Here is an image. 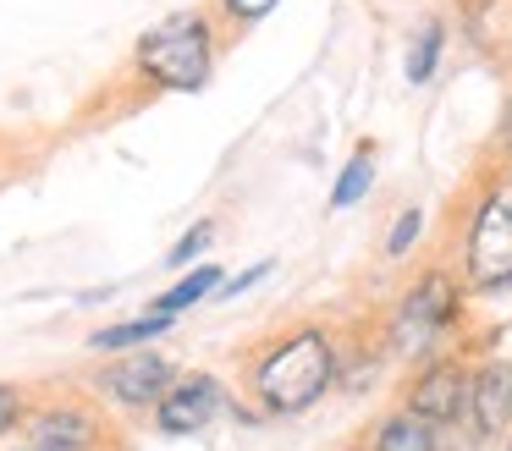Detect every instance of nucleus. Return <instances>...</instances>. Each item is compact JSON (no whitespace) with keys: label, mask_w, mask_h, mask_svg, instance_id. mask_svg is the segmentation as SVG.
<instances>
[{"label":"nucleus","mask_w":512,"mask_h":451,"mask_svg":"<svg viewBox=\"0 0 512 451\" xmlns=\"http://www.w3.org/2000/svg\"><path fill=\"white\" fill-rule=\"evenodd\" d=\"M34 402H39V396L28 391V385L0 380V440L23 435V424H28V413H34Z\"/></svg>","instance_id":"dca6fc26"},{"label":"nucleus","mask_w":512,"mask_h":451,"mask_svg":"<svg viewBox=\"0 0 512 451\" xmlns=\"http://www.w3.org/2000/svg\"><path fill=\"white\" fill-rule=\"evenodd\" d=\"M210 292H221V270H215V264H193V270L182 275V281H171L149 308H155V314H166V319H177V314H188L193 303H204Z\"/></svg>","instance_id":"ddd939ff"},{"label":"nucleus","mask_w":512,"mask_h":451,"mask_svg":"<svg viewBox=\"0 0 512 451\" xmlns=\"http://www.w3.org/2000/svg\"><path fill=\"white\" fill-rule=\"evenodd\" d=\"M270 270H276V259H259V264H248V270L237 275V281H221V292H215V297H243L248 286H259Z\"/></svg>","instance_id":"aec40b11"},{"label":"nucleus","mask_w":512,"mask_h":451,"mask_svg":"<svg viewBox=\"0 0 512 451\" xmlns=\"http://www.w3.org/2000/svg\"><path fill=\"white\" fill-rule=\"evenodd\" d=\"M221 413H226V385L204 369H188L166 385V396H160L155 407H149V424H155V435L182 440V435L210 429Z\"/></svg>","instance_id":"6e6552de"},{"label":"nucleus","mask_w":512,"mask_h":451,"mask_svg":"<svg viewBox=\"0 0 512 451\" xmlns=\"http://www.w3.org/2000/svg\"><path fill=\"white\" fill-rule=\"evenodd\" d=\"M369 182H375V149H353V160L342 165V176H336V187H331V209H353L358 198L369 193Z\"/></svg>","instance_id":"2eb2a0df"},{"label":"nucleus","mask_w":512,"mask_h":451,"mask_svg":"<svg viewBox=\"0 0 512 451\" xmlns=\"http://www.w3.org/2000/svg\"><path fill=\"white\" fill-rule=\"evenodd\" d=\"M23 446L34 451H116V424L100 402L78 391L39 396L23 424Z\"/></svg>","instance_id":"39448f33"},{"label":"nucleus","mask_w":512,"mask_h":451,"mask_svg":"<svg viewBox=\"0 0 512 451\" xmlns=\"http://www.w3.org/2000/svg\"><path fill=\"white\" fill-rule=\"evenodd\" d=\"M177 374L182 369L166 358V352L133 347V352H116L111 363H100V369H94V385H100V396H111L116 413H149Z\"/></svg>","instance_id":"0eeeda50"},{"label":"nucleus","mask_w":512,"mask_h":451,"mask_svg":"<svg viewBox=\"0 0 512 451\" xmlns=\"http://www.w3.org/2000/svg\"><path fill=\"white\" fill-rule=\"evenodd\" d=\"M496 154L512 165V94H507V105H501V121H496Z\"/></svg>","instance_id":"412c9836"},{"label":"nucleus","mask_w":512,"mask_h":451,"mask_svg":"<svg viewBox=\"0 0 512 451\" xmlns=\"http://www.w3.org/2000/svg\"><path fill=\"white\" fill-rule=\"evenodd\" d=\"M215 55H221V39H215L210 11H171L133 44V83L144 94H199L215 72Z\"/></svg>","instance_id":"f03ea898"},{"label":"nucleus","mask_w":512,"mask_h":451,"mask_svg":"<svg viewBox=\"0 0 512 451\" xmlns=\"http://www.w3.org/2000/svg\"><path fill=\"white\" fill-rule=\"evenodd\" d=\"M446 429L424 424V418H413L408 407H391V413H380L375 424L364 429V440H358V451H446Z\"/></svg>","instance_id":"9d476101"},{"label":"nucleus","mask_w":512,"mask_h":451,"mask_svg":"<svg viewBox=\"0 0 512 451\" xmlns=\"http://www.w3.org/2000/svg\"><path fill=\"white\" fill-rule=\"evenodd\" d=\"M215 242V220H199V226L188 231V237L177 242V248H171V264H188V259H199L204 248H210Z\"/></svg>","instance_id":"6ab92c4d"},{"label":"nucleus","mask_w":512,"mask_h":451,"mask_svg":"<svg viewBox=\"0 0 512 451\" xmlns=\"http://www.w3.org/2000/svg\"><path fill=\"white\" fill-rule=\"evenodd\" d=\"M441 50H446V22H441V17L419 22V33H413V44H408V61H402V72H408L413 88H424V83L435 77V66H441Z\"/></svg>","instance_id":"4468645a"},{"label":"nucleus","mask_w":512,"mask_h":451,"mask_svg":"<svg viewBox=\"0 0 512 451\" xmlns=\"http://www.w3.org/2000/svg\"><path fill=\"white\" fill-rule=\"evenodd\" d=\"M457 281L463 292H507L512 286V165L496 160L474 182L457 237Z\"/></svg>","instance_id":"7ed1b4c3"},{"label":"nucleus","mask_w":512,"mask_h":451,"mask_svg":"<svg viewBox=\"0 0 512 451\" xmlns=\"http://www.w3.org/2000/svg\"><path fill=\"white\" fill-rule=\"evenodd\" d=\"M468 374H474V363H468L463 352H430V358L413 363L408 385H402V407H408L413 418H424V424H435V429L463 424Z\"/></svg>","instance_id":"423d86ee"},{"label":"nucleus","mask_w":512,"mask_h":451,"mask_svg":"<svg viewBox=\"0 0 512 451\" xmlns=\"http://www.w3.org/2000/svg\"><path fill=\"white\" fill-rule=\"evenodd\" d=\"M463 297H468L463 281L446 264L419 270L386 314V352L391 358H408V363L441 352V341L463 325Z\"/></svg>","instance_id":"20e7f679"},{"label":"nucleus","mask_w":512,"mask_h":451,"mask_svg":"<svg viewBox=\"0 0 512 451\" xmlns=\"http://www.w3.org/2000/svg\"><path fill=\"white\" fill-rule=\"evenodd\" d=\"M463 33L474 50L507 55L512 50V0H463Z\"/></svg>","instance_id":"9b49d317"},{"label":"nucleus","mask_w":512,"mask_h":451,"mask_svg":"<svg viewBox=\"0 0 512 451\" xmlns=\"http://www.w3.org/2000/svg\"><path fill=\"white\" fill-rule=\"evenodd\" d=\"M419 231H424V209H402L397 220H391V237H386V259H402V253L419 242Z\"/></svg>","instance_id":"a211bd4d"},{"label":"nucleus","mask_w":512,"mask_h":451,"mask_svg":"<svg viewBox=\"0 0 512 451\" xmlns=\"http://www.w3.org/2000/svg\"><path fill=\"white\" fill-rule=\"evenodd\" d=\"M12 451H34V446H12Z\"/></svg>","instance_id":"4be33fe9"},{"label":"nucleus","mask_w":512,"mask_h":451,"mask_svg":"<svg viewBox=\"0 0 512 451\" xmlns=\"http://www.w3.org/2000/svg\"><path fill=\"white\" fill-rule=\"evenodd\" d=\"M463 429L474 440H501L512 429V358H485L468 374Z\"/></svg>","instance_id":"1a4fd4ad"},{"label":"nucleus","mask_w":512,"mask_h":451,"mask_svg":"<svg viewBox=\"0 0 512 451\" xmlns=\"http://www.w3.org/2000/svg\"><path fill=\"white\" fill-rule=\"evenodd\" d=\"M276 6L281 0H221V6H215V22H221L226 33H243V28H254V22H265Z\"/></svg>","instance_id":"f3484780"},{"label":"nucleus","mask_w":512,"mask_h":451,"mask_svg":"<svg viewBox=\"0 0 512 451\" xmlns=\"http://www.w3.org/2000/svg\"><path fill=\"white\" fill-rule=\"evenodd\" d=\"M342 369V347L325 325H287L276 336H265L243 363V391L248 402H259L265 413L292 418L309 413L325 391L336 385Z\"/></svg>","instance_id":"f257e3e1"},{"label":"nucleus","mask_w":512,"mask_h":451,"mask_svg":"<svg viewBox=\"0 0 512 451\" xmlns=\"http://www.w3.org/2000/svg\"><path fill=\"white\" fill-rule=\"evenodd\" d=\"M171 325H177V319H166V314H155V308H144L138 319H122V325H100V330L89 336V352H133V347H144V341L166 336Z\"/></svg>","instance_id":"f8f14e48"}]
</instances>
